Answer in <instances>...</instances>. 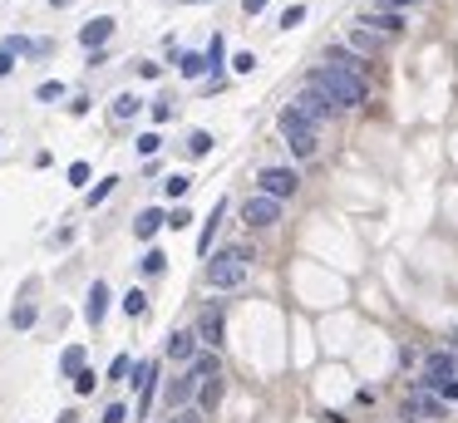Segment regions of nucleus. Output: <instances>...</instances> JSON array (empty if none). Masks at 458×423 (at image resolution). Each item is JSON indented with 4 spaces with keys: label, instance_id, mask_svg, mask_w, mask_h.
I'll return each instance as SVG.
<instances>
[{
    "label": "nucleus",
    "instance_id": "32",
    "mask_svg": "<svg viewBox=\"0 0 458 423\" xmlns=\"http://www.w3.org/2000/svg\"><path fill=\"white\" fill-rule=\"evenodd\" d=\"M128 374H133V359H128V354H118L114 364H109V379H128Z\"/></svg>",
    "mask_w": 458,
    "mask_h": 423
},
{
    "label": "nucleus",
    "instance_id": "36",
    "mask_svg": "<svg viewBox=\"0 0 458 423\" xmlns=\"http://www.w3.org/2000/svg\"><path fill=\"white\" fill-rule=\"evenodd\" d=\"M114 182H118V178H104V182H99V187H94V192H89V207H99V202H104V197H109V192H114Z\"/></svg>",
    "mask_w": 458,
    "mask_h": 423
},
{
    "label": "nucleus",
    "instance_id": "2",
    "mask_svg": "<svg viewBox=\"0 0 458 423\" xmlns=\"http://www.w3.org/2000/svg\"><path fill=\"white\" fill-rule=\"evenodd\" d=\"M276 128H281V138H286V148H291L296 158H316V148H321V138H316V123H306V118H301L291 104L276 113Z\"/></svg>",
    "mask_w": 458,
    "mask_h": 423
},
{
    "label": "nucleus",
    "instance_id": "7",
    "mask_svg": "<svg viewBox=\"0 0 458 423\" xmlns=\"http://www.w3.org/2000/svg\"><path fill=\"white\" fill-rule=\"evenodd\" d=\"M241 221H246V226H256V231H266V226H276V221H281V202H276V197H266V192H256V197H246V202H241Z\"/></svg>",
    "mask_w": 458,
    "mask_h": 423
},
{
    "label": "nucleus",
    "instance_id": "34",
    "mask_svg": "<svg viewBox=\"0 0 458 423\" xmlns=\"http://www.w3.org/2000/svg\"><path fill=\"white\" fill-rule=\"evenodd\" d=\"M231 69H236V74H251V69H256V54H251V50H241V54L231 59Z\"/></svg>",
    "mask_w": 458,
    "mask_h": 423
},
{
    "label": "nucleus",
    "instance_id": "4",
    "mask_svg": "<svg viewBox=\"0 0 458 423\" xmlns=\"http://www.w3.org/2000/svg\"><path fill=\"white\" fill-rule=\"evenodd\" d=\"M409 423H439L444 414H449V404L439 399V394H429V389H414L409 399H404V409H399Z\"/></svg>",
    "mask_w": 458,
    "mask_h": 423
},
{
    "label": "nucleus",
    "instance_id": "1",
    "mask_svg": "<svg viewBox=\"0 0 458 423\" xmlns=\"http://www.w3.org/2000/svg\"><path fill=\"white\" fill-rule=\"evenodd\" d=\"M306 84H311V89H321L336 108H360L365 99H370L365 74H350V69H336V64H316V69L306 74Z\"/></svg>",
    "mask_w": 458,
    "mask_h": 423
},
{
    "label": "nucleus",
    "instance_id": "11",
    "mask_svg": "<svg viewBox=\"0 0 458 423\" xmlns=\"http://www.w3.org/2000/svg\"><path fill=\"white\" fill-rule=\"evenodd\" d=\"M197 330H173L168 335V359H178V364H193L197 359Z\"/></svg>",
    "mask_w": 458,
    "mask_h": 423
},
{
    "label": "nucleus",
    "instance_id": "40",
    "mask_svg": "<svg viewBox=\"0 0 458 423\" xmlns=\"http://www.w3.org/2000/svg\"><path fill=\"white\" fill-rule=\"evenodd\" d=\"M128 419V409H123V404H109V409H104V423H123Z\"/></svg>",
    "mask_w": 458,
    "mask_h": 423
},
{
    "label": "nucleus",
    "instance_id": "33",
    "mask_svg": "<svg viewBox=\"0 0 458 423\" xmlns=\"http://www.w3.org/2000/svg\"><path fill=\"white\" fill-rule=\"evenodd\" d=\"M301 20H306V5H291V10H286V15H281V30H296V25H301Z\"/></svg>",
    "mask_w": 458,
    "mask_h": 423
},
{
    "label": "nucleus",
    "instance_id": "24",
    "mask_svg": "<svg viewBox=\"0 0 458 423\" xmlns=\"http://www.w3.org/2000/svg\"><path fill=\"white\" fill-rule=\"evenodd\" d=\"M188 153H193V158H207V153H212V133H202V128L188 133Z\"/></svg>",
    "mask_w": 458,
    "mask_h": 423
},
{
    "label": "nucleus",
    "instance_id": "9",
    "mask_svg": "<svg viewBox=\"0 0 458 423\" xmlns=\"http://www.w3.org/2000/svg\"><path fill=\"white\" fill-rule=\"evenodd\" d=\"M197 384H202V379H197L193 369H188V374H178V379H168V384H163V399H168V409H173V414L193 409V399H197Z\"/></svg>",
    "mask_w": 458,
    "mask_h": 423
},
{
    "label": "nucleus",
    "instance_id": "18",
    "mask_svg": "<svg viewBox=\"0 0 458 423\" xmlns=\"http://www.w3.org/2000/svg\"><path fill=\"white\" fill-rule=\"evenodd\" d=\"M158 226H168V216H163L158 207H148V212H138V221H133V236H138V241H153V236H158Z\"/></svg>",
    "mask_w": 458,
    "mask_h": 423
},
{
    "label": "nucleus",
    "instance_id": "12",
    "mask_svg": "<svg viewBox=\"0 0 458 423\" xmlns=\"http://www.w3.org/2000/svg\"><path fill=\"white\" fill-rule=\"evenodd\" d=\"M360 25H365L370 35H379V30H384V35H399V30H404V15H399V10H374V15H365Z\"/></svg>",
    "mask_w": 458,
    "mask_h": 423
},
{
    "label": "nucleus",
    "instance_id": "41",
    "mask_svg": "<svg viewBox=\"0 0 458 423\" xmlns=\"http://www.w3.org/2000/svg\"><path fill=\"white\" fill-rule=\"evenodd\" d=\"M10 69H15V54H10V50H0V79H5Z\"/></svg>",
    "mask_w": 458,
    "mask_h": 423
},
{
    "label": "nucleus",
    "instance_id": "3",
    "mask_svg": "<svg viewBox=\"0 0 458 423\" xmlns=\"http://www.w3.org/2000/svg\"><path fill=\"white\" fill-rule=\"evenodd\" d=\"M246 261H251V251H246V246H231V251H222V256L207 261V281H212L217 291H236V286L246 281Z\"/></svg>",
    "mask_w": 458,
    "mask_h": 423
},
{
    "label": "nucleus",
    "instance_id": "29",
    "mask_svg": "<svg viewBox=\"0 0 458 423\" xmlns=\"http://www.w3.org/2000/svg\"><path fill=\"white\" fill-rule=\"evenodd\" d=\"M123 311H128V315H143V311H148V296H143V291H128V296H123Z\"/></svg>",
    "mask_w": 458,
    "mask_h": 423
},
{
    "label": "nucleus",
    "instance_id": "23",
    "mask_svg": "<svg viewBox=\"0 0 458 423\" xmlns=\"http://www.w3.org/2000/svg\"><path fill=\"white\" fill-rule=\"evenodd\" d=\"M222 59H227V40H222V35H212V45H207V69H217V74H222Z\"/></svg>",
    "mask_w": 458,
    "mask_h": 423
},
{
    "label": "nucleus",
    "instance_id": "42",
    "mask_svg": "<svg viewBox=\"0 0 458 423\" xmlns=\"http://www.w3.org/2000/svg\"><path fill=\"white\" fill-rule=\"evenodd\" d=\"M241 10H246V15H261V10H266V0H241Z\"/></svg>",
    "mask_w": 458,
    "mask_h": 423
},
{
    "label": "nucleus",
    "instance_id": "6",
    "mask_svg": "<svg viewBox=\"0 0 458 423\" xmlns=\"http://www.w3.org/2000/svg\"><path fill=\"white\" fill-rule=\"evenodd\" d=\"M133 389H138V419H148V409H153V394H158V359H138L133 364V379H128Z\"/></svg>",
    "mask_w": 458,
    "mask_h": 423
},
{
    "label": "nucleus",
    "instance_id": "39",
    "mask_svg": "<svg viewBox=\"0 0 458 423\" xmlns=\"http://www.w3.org/2000/svg\"><path fill=\"white\" fill-rule=\"evenodd\" d=\"M188 221H193V212H188V207H178V212H173V216H168V226H173V231H183Z\"/></svg>",
    "mask_w": 458,
    "mask_h": 423
},
{
    "label": "nucleus",
    "instance_id": "43",
    "mask_svg": "<svg viewBox=\"0 0 458 423\" xmlns=\"http://www.w3.org/2000/svg\"><path fill=\"white\" fill-rule=\"evenodd\" d=\"M74 419H79V414H74V409H69V414H59V423H74Z\"/></svg>",
    "mask_w": 458,
    "mask_h": 423
},
{
    "label": "nucleus",
    "instance_id": "44",
    "mask_svg": "<svg viewBox=\"0 0 458 423\" xmlns=\"http://www.w3.org/2000/svg\"><path fill=\"white\" fill-rule=\"evenodd\" d=\"M183 5H207V0H183Z\"/></svg>",
    "mask_w": 458,
    "mask_h": 423
},
{
    "label": "nucleus",
    "instance_id": "25",
    "mask_svg": "<svg viewBox=\"0 0 458 423\" xmlns=\"http://www.w3.org/2000/svg\"><path fill=\"white\" fill-rule=\"evenodd\" d=\"M138 108H143V104H138V94H118V99H114V118H133Z\"/></svg>",
    "mask_w": 458,
    "mask_h": 423
},
{
    "label": "nucleus",
    "instance_id": "28",
    "mask_svg": "<svg viewBox=\"0 0 458 423\" xmlns=\"http://www.w3.org/2000/svg\"><path fill=\"white\" fill-rule=\"evenodd\" d=\"M10 325H15V330H30V325H35V306H15V311H10Z\"/></svg>",
    "mask_w": 458,
    "mask_h": 423
},
{
    "label": "nucleus",
    "instance_id": "45",
    "mask_svg": "<svg viewBox=\"0 0 458 423\" xmlns=\"http://www.w3.org/2000/svg\"><path fill=\"white\" fill-rule=\"evenodd\" d=\"M50 5H69V0H50Z\"/></svg>",
    "mask_w": 458,
    "mask_h": 423
},
{
    "label": "nucleus",
    "instance_id": "27",
    "mask_svg": "<svg viewBox=\"0 0 458 423\" xmlns=\"http://www.w3.org/2000/svg\"><path fill=\"white\" fill-rule=\"evenodd\" d=\"M429 394H439L444 404H454V399H458V379H439V384H429Z\"/></svg>",
    "mask_w": 458,
    "mask_h": 423
},
{
    "label": "nucleus",
    "instance_id": "19",
    "mask_svg": "<svg viewBox=\"0 0 458 423\" xmlns=\"http://www.w3.org/2000/svg\"><path fill=\"white\" fill-rule=\"evenodd\" d=\"M217 404H222V374H217V379H202V384H197V414H212Z\"/></svg>",
    "mask_w": 458,
    "mask_h": 423
},
{
    "label": "nucleus",
    "instance_id": "8",
    "mask_svg": "<svg viewBox=\"0 0 458 423\" xmlns=\"http://www.w3.org/2000/svg\"><path fill=\"white\" fill-rule=\"evenodd\" d=\"M261 192L266 197H276V202H286V197H296V187H301V178L291 173V168H261Z\"/></svg>",
    "mask_w": 458,
    "mask_h": 423
},
{
    "label": "nucleus",
    "instance_id": "20",
    "mask_svg": "<svg viewBox=\"0 0 458 423\" xmlns=\"http://www.w3.org/2000/svg\"><path fill=\"white\" fill-rule=\"evenodd\" d=\"M178 69H183V79H202V74H207V54L183 50V54H178Z\"/></svg>",
    "mask_w": 458,
    "mask_h": 423
},
{
    "label": "nucleus",
    "instance_id": "35",
    "mask_svg": "<svg viewBox=\"0 0 458 423\" xmlns=\"http://www.w3.org/2000/svg\"><path fill=\"white\" fill-rule=\"evenodd\" d=\"M94 384H99V374H94V369H84V374H74V389H79V394H94Z\"/></svg>",
    "mask_w": 458,
    "mask_h": 423
},
{
    "label": "nucleus",
    "instance_id": "5",
    "mask_svg": "<svg viewBox=\"0 0 458 423\" xmlns=\"http://www.w3.org/2000/svg\"><path fill=\"white\" fill-rule=\"evenodd\" d=\"M291 108H296V113H301L306 123H316V128H321V123H331V118L340 113V108L331 104V99H326L321 89H311V84H306V89H301L296 99H291Z\"/></svg>",
    "mask_w": 458,
    "mask_h": 423
},
{
    "label": "nucleus",
    "instance_id": "22",
    "mask_svg": "<svg viewBox=\"0 0 458 423\" xmlns=\"http://www.w3.org/2000/svg\"><path fill=\"white\" fill-rule=\"evenodd\" d=\"M188 369H193L197 379H217V374H222V364H217V354H197V359L188 364Z\"/></svg>",
    "mask_w": 458,
    "mask_h": 423
},
{
    "label": "nucleus",
    "instance_id": "37",
    "mask_svg": "<svg viewBox=\"0 0 458 423\" xmlns=\"http://www.w3.org/2000/svg\"><path fill=\"white\" fill-rule=\"evenodd\" d=\"M69 182L84 187V182H89V163H69Z\"/></svg>",
    "mask_w": 458,
    "mask_h": 423
},
{
    "label": "nucleus",
    "instance_id": "13",
    "mask_svg": "<svg viewBox=\"0 0 458 423\" xmlns=\"http://www.w3.org/2000/svg\"><path fill=\"white\" fill-rule=\"evenodd\" d=\"M109 35H114V20L99 15V20H89V25L79 30V45H84V50H99V45H109Z\"/></svg>",
    "mask_w": 458,
    "mask_h": 423
},
{
    "label": "nucleus",
    "instance_id": "10",
    "mask_svg": "<svg viewBox=\"0 0 458 423\" xmlns=\"http://www.w3.org/2000/svg\"><path fill=\"white\" fill-rule=\"evenodd\" d=\"M197 340H202L207 349H222V340H227V315H222V306H207V311L197 315Z\"/></svg>",
    "mask_w": 458,
    "mask_h": 423
},
{
    "label": "nucleus",
    "instance_id": "21",
    "mask_svg": "<svg viewBox=\"0 0 458 423\" xmlns=\"http://www.w3.org/2000/svg\"><path fill=\"white\" fill-rule=\"evenodd\" d=\"M59 369H64L69 379H74V374H84V349H79V344H69V349L59 354Z\"/></svg>",
    "mask_w": 458,
    "mask_h": 423
},
{
    "label": "nucleus",
    "instance_id": "15",
    "mask_svg": "<svg viewBox=\"0 0 458 423\" xmlns=\"http://www.w3.org/2000/svg\"><path fill=\"white\" fill-rule=\"evenodd\" d=\"M222 216H227V197H217L212 212H207V221H202V236H197V251H202V256L212 251V236H217V221H222Z\"/></svg>",
    "mask_w": 458,
    "mask_h": 423
},
{
    "label": "nucleus",
    "instance_id": "17",
    "mask_svg": "<svg viewBox=\"0 0 458 423\" xmlns=\"http://www.w3.org/2000/svg\"><path fill=\"white\" fill-rule=\"evenodd\" d=\"M345 45H350V50H355L360 59H370V54L379 50V35H370L365 25H350V35H345Z\"/></svg>",
    "mask_w": 458,
    "mask_h": 423
},
{
    "label": "nucleus",
    "instance_id": "16",
    "mask_svg": "<svg viewBox=\"0 0 458 423\" xmlns=\"http://www.w3.org/2000/svg\"><path fill=\"white\" fill-rule=\"evenodd\" d=\"M84 315H89V325H104V315H109V286H104V281L89 286V306H84Z\"/></svg>",
    "mask_w": 458,
    "mask_h": 423
},
{
    "label": "nucleus",
    "instance_id": "14",
    "mask_svg": "<svg viewBox=\"0 0 458 423\" xmlns=\"http://www.w3.org/2000/svg\"><path fill=\"white\" fill-rule=\"evenodd\" d=\"M326 64H336V69H350V74H365V64H370V59H360L350 45H331V50H326Z\"/></svg>",
    "mask_w": 458,
    "mask_h": 423
},
{
    "label": "nucleus",
    "instance_id": "38",
    "mask_svg": "<svg viewBox=\"0 0 458 423\" xmlns=\"http://www.w3.org/2000/svg\"><path fill=\"white\" fill-rule=\"evenodd\" d=\"M163 261H168L163 251H148V256H143V271H148V276H158V271H163Z\"/></svg>",
    "mask_w": 458,
    "mask_h": 423
},
{
    "label": "nucleus",
    "instance_id": "31",
    "mask_svg": "<svg viewBox=\"0 0 458 423\" xmlns=\"http://www.w3.org/2000/svg\"><path fill=\"white\" fill-rule=\"evenodd\" d=\"M158 148H163V138H158V133H143V138H138V158H153Z\"/></svg>",
    "mask_w": 458,
    "mask_h": 423
},
{
    "label": "nucleus",
    "instance_id": "30",
    "mask_svg": "<svg viewBox=\"0 0 458 423\" xmlns=\"http://www.w3.org/2000/svg\"><path fill=\"white\" fill-rule=\"evenodd\" d=\"M59 94H64V84H59V79H45V84L35 89V99H45V104H50V99H59Z\"/></svg>",
    "mask_w": 458,
    "mask_h": 423
},
{
    "label": "nucleus",
    "instance_id": "26",
    "mask_svg": "<svg viewBox=\"0 0 458 423\" xmlns=\"http://www.w3.org/2000/svg\"><path fill=\"white\" fill-rule=\"evenodd\" d=\"M163 187H168V197H188V187H193V178H188V173H173V178H168Z\"/></svg>",
    "mask_w": 458,
    "mask_h": 423
}]
</instances>
